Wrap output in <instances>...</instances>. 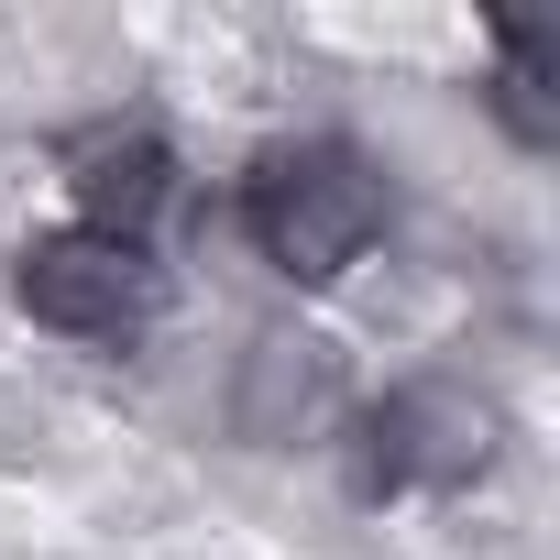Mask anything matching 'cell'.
Returning a JSON list of instances; mask_svg holds the SVG:
<instances>
[{
    "instance_id": "6da1fadb",
    "label": "cell",
    "mask_w": 560,
    "mask_h": 560,
    "mask_svg": "<svg viewBox=\"0 0 560 560\" xmlns=\"http://www.w3.org/2000/svg\"><path fill=\"white\" fill-rule=\"evenodd\" d=\"M385 209L396 198H385L374 154L341 143V132H298V143L253 154V176H242V231H253V253L287 275V287H330V275H352L385 242Z\"/></svg>"
},
{
    "instance_id": "7a4b0ae2",
    "label": "cell",
    "mask_w": 560,
    "mask_h": 560,
    "mask_svg": "<svg viewBox=\"0 0 560 560\" xmlns=\"http://www.w3.org/2000/svg\"><path fill=\"white\" fill-rule=\"evenodd\" d=\"M505 451V407L451 385V374H418L396 396L363 407V440H352V483L363 494H451L472 472H494Z\"/></svg>"
},
{
    "instance_id": "3957f363",
    "label": "cell",
    "mask_w": 560,
    "mask_h": 560,
    "mask_svg": "<svg viewBox=\"0 0 560 560\" xmlns=\"http://www.w3.org/2000/svg\"><path fill=\"white\" fill-rule=\"evenodd\" d=\"M12 298H23V319H45L67 341H143L165 319V264L143 242H100L67 220L12 253Z\"/></svg>"
},
{
    "instance_id": "277c9868",
    "label": "cell",
    "mask_w": 560,
    "mask_h": 560,
    "mask_svg": "<svg viewBox=\"0 0 560 560\" xmlns=\"http://www.w3.org/2000/svg\"><path fill=\"white\" fill-rule=\"evenodd\" d=\"M67 187H78V231L143 242L176 198V154L154 121H89V132H67Z\"/></svg>"
},
{
    "instance_id": "5b68a950",
    "label": "cell",
    "mask_w": 560,
    "mask_h": 560,
    "mask_svg": "<svg viewBox=\"0 0 560 560\" xmlns=\"http://www.w3.org/2000/svg\"><path fill=\"white\" fill-rule=\"evenodd\" d=\"M330 396H341V352L319 330H264L242 352V440H264V451L298 440V429H319Z\"/></svg>"
},
{
    "instance_id": "8992f818",
    "label": "cell",
    "mask_w": 560,
    "mask_h": 560,
    "mask_svg": "<svg viewBox=\"0 0 560 560\" xmlns=\"http://www.w3.org/2000/svg\"><path fill=\"white\" fill-rule=\"evenodd\" d=\"M494 110H505V132L516 143H560V100H549V45L527 34V23H494Z\"/></svg>"
}]
</instances>
